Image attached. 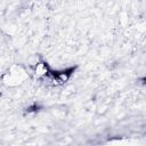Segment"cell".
Masks as SVG:
<instances>
[]
</instances>
